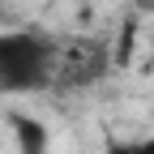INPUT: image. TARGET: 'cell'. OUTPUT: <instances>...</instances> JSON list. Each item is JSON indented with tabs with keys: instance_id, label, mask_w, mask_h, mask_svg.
<instances>
[{
	"instance_id": "1",
	"label": "cell",
	"mask_w": 154,
	"mask_h": 154,
	"mask_svg": "<svg viewBox=\"0 0 154 154\" xmlns=\"http://www.w3.org/2000/svg\"><path fill=\"white\" fill-rule=\"evenodd\" d=\"M60 43L43 30H0V94L51 90Z\"/></svg>"
},
{
	"instance_id": "2",
	"label": "cell",
	"mask_w": 154,
	"mask_h": 154,
	"mask_svg": "<svg viewBox=\"0 0 154 154\" xmlns=\"http://www.w3.org/2000/svg\"><path fill=\"white\" fill-rule=\"evenodd\" d=\"M111 64H116V47L107 38H77V43L60 47L51 90H90L111 73Z\"/></svg>"
},
{
	"instance_id": "3",
	"label": "cell",
	"mask_w": 154,
	"mask_h": 154,
	"mask_svg": "<svg viewBox=\"0 0 154 154\" xmlns=\"http://www.w3.org/2000/svg\"><path fill=\"white\" fill-rule=\"evenodd\" d=\"M9 133H13V146L17 154H51V133L43 120H34L26 111H9Z\"/></svg>"
},
{
	"instance_id": "4",
	"label": "cell",
	"mask_w": 154,
	"mask_h": 154,
	"mask_svg": "<svg viewBox=\"0 0 154 154\" xmlns=\"http://www.w3.org/2000/svg\"><path fill=\"white\" fill-rule=\"evenodd\" d=\"M103 154H137V141H111Z\"/></svg>"
},
{
	"instance_id": "5",
	"label": "cell",
	"mask_w": 154,
	"mask_h": 154,
	"mask_svg": "<svg viewBox=\"0 0 154 154\" xmlns=\"http://www.w3.org/2000/svg\"><path fill=\"white\" fill-rule=\"evenodd\" d=\"M137 154H154V133L150 137H137Z\"/></svg>"
}]
</instances>
